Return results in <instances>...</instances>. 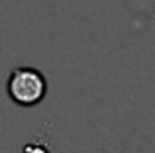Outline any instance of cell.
<instances>
[{
	"label": "cell",
	"mask_w": 155,
	"mask_h": 153,
	"mask_svg": "<svg viewBox=\"0 0 155 153\" xmlns=\"http://www.w3.org/2000/svg\"><path fill=\"white\" fill-rule=\"evenodd\" d=\"M24 153H47L43 147H38V145H26L24 147Z\"/></svg>",
	"instance_id": "2"
},
{
	"label": "cell",
	"mask_w": 155,
	"mask_h": 153,
	"mask_svg": "<svg viewBox=\"0 0 155 153\" xmlns=\"http://www.w3.org/2000/svg\"><path fill=\"white\" fill-rule=\"evenodd\" d=\"M6 90L18 106H35L47 94V80L34 67H18L8 76Z\"/></svg>",
	"instance_id": "1"
}]
</instances>
